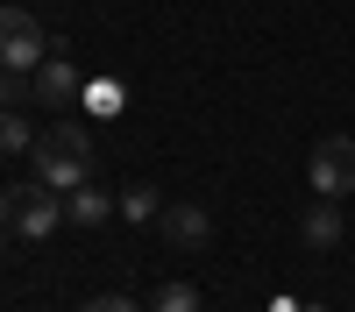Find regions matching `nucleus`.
<instances>
[{
	"instance_id": "1",
	"label": "nucleus",
	"mask_w": 355,
	"mask_h": 312,
	"mask_svg": "<svg viewBox=\"0 0 355 312\" xmlns=\"http://www.w3.org/2000/svg\"><path fill=\"white\" fill-rule=\"evenodd\" d=\"M28 170H36V185H50V192H78L93 178V135L85 128H43L36 149H28Z\"/></svg>"
},
{
	"instance_id": "2",
	"label": "nucleus",
	"mask_w": 355,
	"mask_h": 312,
	"mask_svg": "<svg viewBox=\"0 0 355 312\" xmlns=\"http://www.w3.org/2000/svg\"><path fill=\"white\" fill-rule=\"evenodd\" d=\"M57 220H64V192H50V185H8L0 192V227L15 241H50Z\"/></svg>"
},
{
	"instance_id": "4",
	"label": "nucleus",
	"mask_w": 355,
	"mask_h": 312,
	"mask_svg": "<svg viewBox=\"0 0 355 312\" xmlns=\"http://www.w3.org/2000/svg\"><path fill=\"white\" fill-rule=\"evenodd\" d=\"M306 185H313V199H348V192H355V135L313 142V156H306Z\"/></svg>"
},
{
	"instance_id": "5",
	"label": "nucleus",
	"mask_w": 355,
	"mask_h": 312,
	"mask_svg": "<svg viewBox=\"0 0 355 312\" xmlns=\"http://www.w3.org/2000/svg\"><path fill=\"white\" fill-rule=\"evenodd\" d=\"M28 93H36V107L64 113V107L85 93V78H78V64H64V57H43V64L28 71Z\"/></svg>"
},
{
	"instance_id": "10",
	"label": "nucleus",
	"mask_w": 355,
	"mask_h": 312,
	"mask_svg": "<svg viewBox=\"0 0 355 312\" xmlns=\"http://www.w3.org/2000/svg\"><path fill=\"white\" fill-rule=\"evenodd\" d=\"M150 312H199V291L192 284H164V291L150 298Z\"/></svg>"
},
{
	"instance_id": "7",
	"label": "nucleus",
	"mask_w": 355,
	"mask_h": 312,
	"mask_svg": "<svg viewBox=\"0 0 355 312\" xmlns=\"http://www.w3.org/2000/svg\"><path fill=\"white\" fill-rule=\"evenodd\" d=\"M114 213H121V199H107L100 185H78V192H64V220H78V227H107Z\"/></svg>"
},
{
	"instance_id": "3",
	"label": "nucleus",
	"mask_w": 355,
	"mask_h": 312,
	"mask_svg": "<svg viewBox=\"0 0 355 312\" xmlns=\"http://www.w3.org/2000/svg\"><path fill=\"white\" fill-rule=\"evenodd\" d=\"M50 57V36H43V21L28 15V0H15V8H0V71H36Z\"/></svg>"
},
{
	"instance_id": "11",
	"label": "nucleus",
	"mask_w": 355,
	"mask_h": 312,
	"mask_svg": "<svg viewBox=\"0 0 355 312\" xmlns=\"http://www.w3.org/2000/svg\"><path fill=\"white\" fill-rule=\"evenodd\" d=\"M0 149H36V142H28V121H21V113H0Z\"/></svg>"
},
{
	"instance_id": "6",
	"label": "nucleus",
	"mask_w": 355,
	"mask_h": 312,
	"mask_svg": "<svg viewBox=\"0 0 355 312\" xmlns=\"http://www.w3.org/2000/svg\"><path fill=\"white\" fill-rule=\"evenodd\" d=\"M157 220H164V241H171V248H206V241H214L206 206H185V199H178V206H164Z\"/></svg>"
},
{
	"instance_id": "13",
	"label": "nucleus",
	"mask_w": 355,
	"mask_h": 312,
	"mask_svg": "<svg viewBox=\"0 0 355 312\" xmlns=\"http://www.w3.org/2000/svg\"><path fill=\"white\" fill-rule=\"evenodd\" d=\"M21 93V71H0V113H8V100Z\"/></svg>"
},
{
	"instance_id": "14",
	"label": "nucleus",
	"mask_w": 355,
	"mask_h": 312,
	"mask_svg": "<svg viewBox=\"0 0 355 312\" xmlns=\"http://www.w3.org/2000/svg\"><path fill=\"white\" fill-rule=\"evenodd\" d=\"M8 241H15V235H8V227H0V263H8Z\"/></svg>"
},
{
	"instance_id": "9",
	"label": "nucleus",
	"mask_w": 355,
	"mask_h": 312,
	"mask_svg": "<svg viewBox=\"0 0 355 312\" xmlns=\"http://www.w3.org/2000/svg\"><path fill=\"white\" fill-rule=\"evenodd\" d=\"M121 213H128V220H157V213H164L157 185H128V192H121Z\"/></svg>"
},
{
	"instance_id": "12",
	"label": "nucleus",
	"mask_w": 355,
	"mask_h": 312,
	"mask_svg": "<svg viewBox=\"0 0 355 312\" xmlns=\"http://www.w3.org/2000/svg\"><path fill=\"white\" fill-rule=\"evenodd\" d=\"M78 312H135V305H128V298H114V291H107V298H85Z\"/></svg>"
},
{
	"instance_id": "8",
	"label": "nucleus",
	"mask_w": 355,
	"mask_h": 312,
	"mask_svg": "<svg viewBox=\"0 0 355 312\" xmlns=\"http://www.w3.org/2000/svg\"><path fill=\"white\" fill-rule=\"evenodd\" d=\"M341 235H348L341 206H334V199H313V206H306V241L313 248H341Z\"/></svg>"
}]
</instances>
